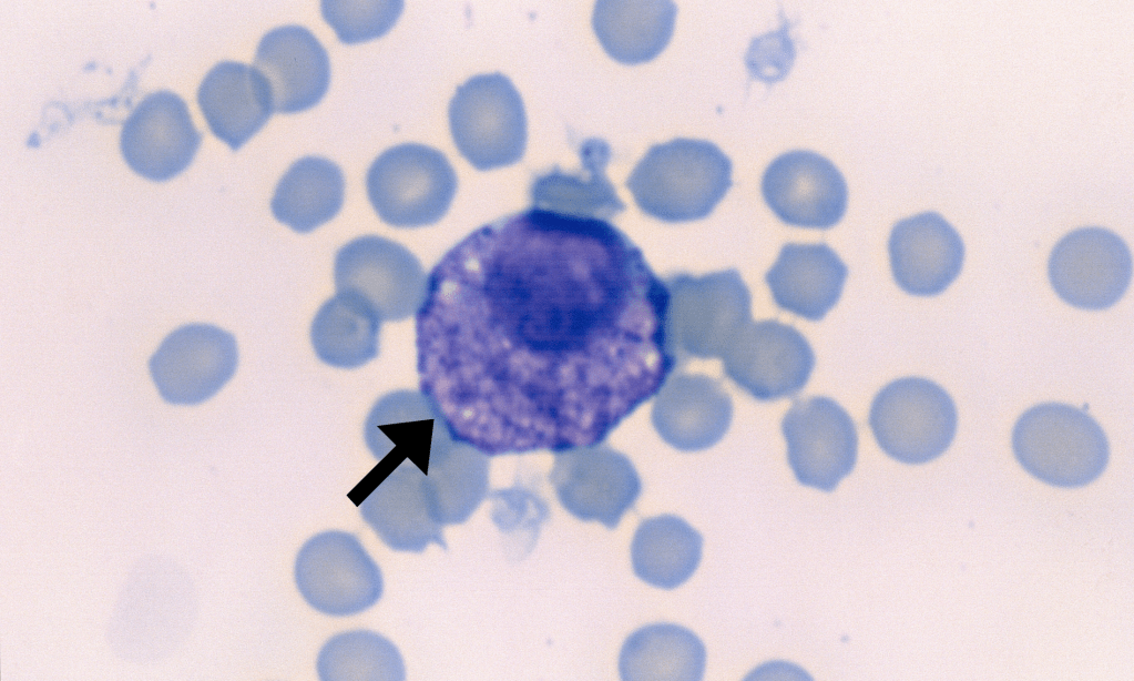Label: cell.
Here are the masks:
<instances>
[{"label":"cell","instance_id":"obj_1","mask_svg":"<svg viewBox=\"0 0 1134 681\" xmlns=\"http://www.w3.org/2000/svg\"><path fill=\"white\" fill-rule=\"evenodd\" d=\"M670 304L615 225L530 206L468 234L427 276L420 394L488 457L600 445L680 362Z\"/></svg>","mask_w":1134,"mask_h":681},{"label":"cell","instance_id":"obj_2","mask_svg":"<svg viewBox=\"0 0 1134 681\" xmlns=\"http://www.w3.org/2000/svg\"><path fill=\"white\" fill-rule=\"evenodd\" d=\"M733 164L714 143L677 138L655 144L626 180L636 205L677 223L708 216L732 186Z\"/></svg>","mask_w":1134,"mask_h":681},{"label":"cell","instance_id":"obj_3","mask_svg":"<svg viewBox=\"0 0 1134 681\" xmlns=\"http://www.w3.org/2000/svg\"><path fill=\"white\" fill-rule=\"evenodd\" d=\"M1012 449L1030 475L1065 488L1096 480L1110 458L1107 437L1096 420L1062 403H1043L1024 411L1012 430Z\"/></svg>","mask_w":1134,"mask_h":681},{"label":"cell","instance_id":"obj_4","mask_svg":"<svg viewBox=\"0 0 1134 681\" xmlns=\"http://www.w3.org/2000/svg\"><path fill=\"white\" fill-rule=\"evenodd\" d=\"M670 335L678 360L723 358L752 322V295L736 270L671 275Z\"/></svg>","mask_w":1134,"mask_h":681},{"label":"cell","instance_id":"obj_5","mask_svg":"<svg viewBox=\"0 0 1134 681\" xmlns=\"http://www.w3.org/2000/svg\"><path fill=\"white\" fill-rule=\"evenodd\" d=\"M448 118L458 151L477 170L512 165L525 152L524 103L502 73L478 74L459 85L449 103Z\"/></svg>","mask_w":1134,"mask_h":681},{"label":"cell","instance_id":"obj_6","mask_svg":"<svg viewBox=\"0 0 1134 681\" xmlns=\"http://www.w3.org/2000/svg\"><path fill=\"white\" fill-rule=\"evenodd\" d=\"M369 202L385 223L396 227H421L437 223L448 212L458 177L446 155L418 143L384 151L366 174Z\"/></svg>","mask_w":1134,"mask_h":681},{"label":"cell","instance_id":"obj_7","mask_svg":"<svg viewBox=\"0 0 1134 681\" xmlns=\"http://www.w3.org/2000/svg\"><path fill=\"white\" fill-rule=\"evenodd\" d=\"M869 425L879 447L910 465L931 461L952 444L958 427L951 396L934 382L903 377L886 385L872 400Z\"/></svg>","mask_w":1134,"mask_h":681},{"label":"cell","instance_id":"obj_8","mask_svg":"<svg viewBox=\"0 0 1134 681\" xmlns=\"http://www.w3.org/2000/svg\"><path fill=\"white\" fill-rule=\"evenodd\" d=\"M336 291L364 304L380 322L417 314L427 288L419 260L403 245L378 235L357 237L335 257Z\"/></svg>","mask_w":1134,"mask_h":681},{"label":"cell","instance_id":"obj_9","mask_svg":"<svg viewBox=\"0 0 1134 681\" xmlns=\"http://www.w3.org/2000/svg\"><path fill=\"white\" fill-rule=\"evenodd\" d=\"M294 577L304 600L334 617L369 609L384 590L381 571L358 538L339 530L320 532L303 545Z\"/></svg>","mask_w":1134,"mask_h":681},{"label":"cell","instance_id":"obj_10","mask_svg":"<svg viewBox=\"0 0 1134 681\" xmlns=\"http://www.w3.org/2000/svg\"><path fill=\"white\" fill-rule=\"evenodd\" d=\"M550 481L568 512L609 529L617 527L642 492L632 461L604 444L555 453Z\"/></svg>","mask_w":1134,"mask_h":681},{"label":"cell","instance_id":"obj_11","mask_svg":"<svg viewBox=\"0 0 1134 681\" xmlns=\"http://www.w3.org/2000/svg\"><path fill=\"white\" fill-rule=\"evenodd\" d=\"M1048 275L1055 293L1067 304L1105 309L1128 287L1132 255L1114 232L1099 226L1080 227L1055 244Z\"/></svg>","mask_w":1134,"mask_h":681},{"label":"cell","instance_id":"obj_12","mask_svg":"<svg viewBox=\"0 0 1134 681\" xmlns=\"http://www.w3.org/2000/svg\"><path fill=\"white\" fill-rule=\"evenodd\" d=\"M237 363V344L231 333L193 323L163 339L149 369L165 402L192 406L214 396L233 377Z\"/></svg>","mask_w":1134,"mask_h":681},{"label":"cell","instance_id":"obj_13","mask_svg":"<svg viewBox=\"0 0 1134 681\" xmlns=\"http://www.w3.org/2000/svg\"><path fill=\"white\" fill-rule=\"evenodd\" d=\"M788 464L805 486L832 491L857 460L858 435L852 418L835 400H797L781 421Z\"/></svg>","mask_w":1134,"mask_h":681},{"label":"cell","instance_id":"obj_14","mask_svg":"<svg viewBox=\"0 0 1134 681\" xmlns=\"http://www.w3.org/2000/svg\"><path fill=\"white\" fill-rule=\"evenodd\" d=\"M722 359L726 376L758 400L795 396L815 367L808 340L775 319L750 322Z\"/></svg>","mask_w":1134,"mask_h":681},{"label":"cell","instance_id":"obj_15","mask_svg":"<svg viewBox=\"0 0 1134 681\" xmlns=\"http://www.w3.org/2000/svg\"><path fill=\"white\" fill-rule=\"evenodd\" d=\"M762 193L768 207L784 223L827 230L845 215L848 187L828 159L807 150L780 154L766 167Z\"/></svg>","mask_w":1134,"mask_h":681},{"label":"cell","instance_id":"obj_16","mask_svg":"<svg viewBox=\"0 0 1134 681\" xmlns=\"http://www.w3.org/2000/svg\"><path fill=\"white\" fill-rule=\"evenodd\" d=\"M201 141L202 133L184 100L170 91H156L140 101L125 120L120 146L134 172L165 181L190 165Z\"/></svg>","mask_w":1134,"mask_h":681},{"label":"cell","instance_id":"obj_17","mask_svg":"<svg viewBox=\"0 0 1134 681\" xmlns=\"http://www.w3.org/2000/svg\"><path fill=\"white\" fill-rule=\"evenodd\" d=\"M888 252L895 282L917 296H934L946 291L964 262L960 234L936 212L897 222L889 236Z\"/></svg>","mask_w":1134,"mask_h":681},{"label":"cell","instance_id":"obj_18","mask_svg":"<svg viewBox=\"0 0 1134 681\" xmlns=\"http://www.w3.org/2000/svg\"><path fill=\"white\" fill-rule=\"evenodd\" d=\"M358 506L364 520L394 550L419 553L431 542L447 548L427 475L408 459L382 475Z\"/></svg>","mask_w":1134,"mask_h":681},{"label":"cell","instance_id":"obj_19","mask_svg":"<svg viewBox=\"0 0 1134 681\" xmlns=\"http://www.w3.org/2000/svg\"><path fill=\"white\" fill-rule=\"evenodd\" d=\"M265 80L274 111L297 113L315 106L330 82V62L316 37L300 26H283L259 41L254 65Z\"/></svg>","mask_w":1134,"mask_h":681},{"label":"cell","instance_id":"obj_20","mask_svg":"<svg viewBox=\"0 0 1134 681\" xmlns=\"http://www.w3.org/2000/svg\"><path fill=\"white\" fill-rule=\"evenodd\" d=\"M733 403L719 382L705 375H677L663 386L652 410L661 438L682 451L716 445L727 433Z\"/></svg>","mask_w":1134,"mask_h":681},{"label":"cell","instance_id":"obj_21","mask_svg":"<svg viewBox=\"0 0 1134 681\" xmlns=\"http://www.w3.org/2000/svg\"><path fill=\"white\" fill-rule=\"evenodd\" d=\"M198 105L212 132L238 150L273 114L269 89L254 67L222 61L203 79Z\"/></svg>","mask_w":1134,"mask_h":681},{"label":"cell","instance_id":"obj_22","mask_svg":"<svg viewBox=\"0 0 1134 681\" xmlns=\"http://www.w3.org/2000/svg\"><path fill=\"white\" fill-rule=\"evenodd\" d=\"M847 266L827 244L788 243L765 275L778 307L819 321L839 301Z\"/></svg>","mask_w":1134,"mask_h":681},{"label":"cell","instance_id":"obj_23","mask_svg":"<svg viewBox=\"0 0 1134 681\" xmlns=\"http://www.w3.org/2000/svg\"><path fill=\"white\" fill-rule=\"evenodd\" d=\"M447 433L427 399L409 390L378 399L365 425L366 445L376 459L391 468L408 459L425 474L436 446Z\"/></svg>","mask_w":1134,"mask_h":681},{"label":"cell","instance_id":"obj_24","mask_svg":"<svg viewBox=\"0 0 1134 681\" xmlns=\"http://www.w3.org/2000/svg\"><path fill=\"white\" fill-rule=\"evenodd\" d=\"M580 172L560 167L538 175L530 185L532 205L559 213L609 220L625 210L605 174L611 159L610 145L602 139L582 142Z\"/></svg>","mask_w":1134,"mask_h":681},{"label":"cell","instance_id":"obj_25","mask_svg":"<svg viewBox=\"0 0 1134 681\" xmlns=\"http://www.w3.org/2000/svg\"><path fill=\"white\" fill-rule=\"evenodd\" d=\"M676 13L672 1H597L592 27L612 59L633 65L651 61L666 48Z\"/></svg>","mask_w":1134,"mask_h":681},{"label":"cell","instance_id":"obj_26","mask_svg":"<svg viewBox=\"0 0 1134 681\" xmlns=\"http://www.w3.org/2000/svg\"><path fill=\"white\" fill-rule=\"evenodd\" d=\"M426 475L433 516L441 527L467 521L488 496V456L453 439L449 431L435 448Z\"/></svg>","mask_w":1134,"mask_h":681},{"label":"cell","instance_id":"obj_27","mask_svg":"<svg viewBox=\"0 0 1134 681\" xmlns=\"http://www.w3.org/2000/svg\"><path fill=\"white\" fill-rule=\"evenodd\" d=\"M345 196L341 169L321 156L295 161L278 181L270 207L277 221L308 233L334 218Z\"/></svg>","mask_w":1134,"mask_h":681},{"label":"cell","instance_id":"obj_28","mask_svg":"<svg viewBox=\"0 0 1134 681\" xmlns=\"http://www.w3.org/2000/svg\"><path fill=\"white\" fill-rule=\"evenodd\" d=\"M706 664V649L691 630L671 623L640 628L624 642L620 659V677L634 680H701Z\"/></svg>","mask_w":1134,"mask_h":681},{"label":"cell","instance_id":"obj_29","mask_svg":"<svg viewBox=\"0 0 1134 681\" xmlns=\"http://www.w3.org/2000/svg\"><path fill=\"white\" fill-rule=\"evenodd\" d=\"M702 552V535L674 515L644 519L631 545L635 576L666 590L680 587L694 575Z\"/></svg>","mask_w":1134,"mask_h":681},{"label":"cell","instance_id":"obj_30","mask_svg":"<svg viewBox=\"0 0 1134 681\" xmlns=\"http://www.w3.org/2000/svg\"><path fill=\"white\" fill-rule=\"evenodd\" d=\"M380 324L364 304L337 293L315 315L310 340L325 364L357 368L378 356Z\"/></svg>","mask_w":1134,"mask_h":681},{"label":"cell","instance_id":"obj_31","mask_svg":"<svg viewBox=\"0 0 1134 681\" xmlns=\"http://www.w3.org/2000/svg\"><path fill=\"white\" fill-rule=\"evenodd\" d=\"M317 672L325 681L405 680L402 657L385 637L357 630L330 638L317 657Z\"/></svg>","mask_w":1134,"mask_h":681},{"label":"cell","instance_id":"obj_32","mask_svg":"<svg viewBox=\"0 0 1134 681\" xmlns=\"http://www.w3.org/2000/svg\"><path fill=\"white\" fill-rule=\"evenodd\" d=\"M402 1H323L321 13L344 43L379 38L396 23Z\"/></svg>","mask_w":1134,"mask_h":681}]
</instances>
